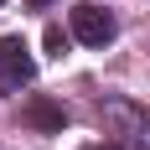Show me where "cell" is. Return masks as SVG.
Instances as JSON below:
<instances>
[{"instance_id": "6da1fadb", "label": "cell", "mask_w": 150, "mask_h": 150, "mask_svg": "<svg viewBox=\"0 0 150 150\" xmlns=\"http://www.w3.org/2000/svg\"><path fill=\"white\" fill-rule=\"evenodd\" d=\"M36 78V62H31V47L21 36H0V93H16Z\"/></svg>"}, {"instance_id": "7a4b0ae2", "label": "cell", "mask_w": 150, "mask_h": 150, "mask_svg": "<svg viewBox=\"0 0 150 150\" xmlns=\"http://www.w3.org/2000/svg\"><path fill=\"white\" fill-rule=\"evenodd\" d=\"M114 31H119V26H114V16L98 11V5H78V11H73V36H78L83 47H104V42H114Z\"/></svg>"}, {"instance_id": "3957f363", "label": "cell", "mask_w": 150, "mask_h": 150, "mask_svg": "<svg viewBox=\"0 0 150 150\" xmlns=\"http://www.w3.org/2000/svg\"><path fill=\"white\" fill-rule=\"evenodd\" d=\"M26 119L36 124V129H62V124H67V114H62L52 98H31V104H26Z\"/></svg>"}, {"instance_id": "277c9868", "label": "cell", "mask_w": 150, "mask_h": 150, "mask_svg": "<svg viewBox=\"0 0 150 150\" xmlns=\"http://www.w3.org/2000/svg\"><path fill=\"white\" fill-rule=\"evenodd\" d=\"M47 57H62V52H67V36H62V26H47Z\"/></svg>"}, {"instance_id": "5b68a950", "label": "cell", "mask_w": 150, "mask_h": 150, "mask_svg": "<svg viewBox=\"0 0 150 150\" xmlns=\"http://www.w3.org/2000/svg\"><path fill=\"white\" fill-rule=\"evenodd\" d=\"M31 5H52V0H31Z\"/></svg>"}]
</instances>
